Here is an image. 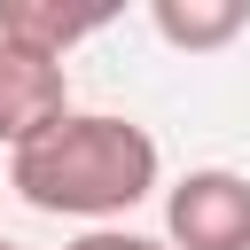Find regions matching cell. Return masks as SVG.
Instances as JSON below:
<instances>
[{
	"label": "cell",
	"instance_id": "obj_7",
	"mask_svg": "<svg viewBox=\"0 0 250 250\" xmlns=\"http://www.w3.org/2000/svg\"><path fill=\"white\" fill-rule=\"evenodd\" d=\"M0 250H23V242H0Z\"/></svg>",
	"mask_w": 250,
	"mask_h": 250
},
{
	"label": "cell",
	"instance_id": "obj_4",
	"mask_svg": "<svg viewBox=\"0 0 250 250\" xmlns=\"http://www.w3.org/2000/svg\"><path fill=\"white\" fill-rule=\"evenodd\" d=\"M156 39H172V47H188V55H211V47H227L242 23H250V8L242 0H156Z\"/></svg>",
	"mask_w": 250,
	"mask_h": 250
},
{
	"label": "cell",
	"instance_id": "obj_5",
	"mask_svg": "<svg viewBox=\"0 0 250 250\" xmlns=\"http://www.w3.org/2000/svg\"><path fill=\"white\" fill-rule=\"evenodd\" d=\"M102 23H109L102 8H78V16H70V8L0 0V39H16V47H39V55H55V62H62V55H70V47L86 39V31H102Z\"/></svg>",
	"mask_w": 250,
	"mask_h": 250
},
{
	"label": "cell",
	"instance_id": "obj_3",
	"mask_svg": "<svg viewBox=\"0 0 250 250\" xmlns=\"http://www.w3.org/2000/svg\"><path fill=\"white\" fill-rule=\"evenodd\" d=\"M62 117H70V78H62V62L39 55V47L0 39V148L16 156V148H31V141H47Z\"/></svg>",
	"mask_w": 250,
	"mask_h": 250
},
{
	"label": "cell",
	"instance_id": "obj_6",
	"mask_svg": "<svg viewBox=\"0 0 250 250\" xmlns=\"http://www.w3.org/2000/svg\"><path fill=\"white\" fill-rule=\"evenodd\" d=\"M62 250H172L164 234H133V227H86L78 242H62Z\"/></svg>",
	"mask_w": 250,
	"mask_h": 250
},
{
	"label": "cell",
	"instance_id": "obj_2",
	"mask_svg": "<svg viewBox=\"0 0 250 250\" xmlns=\"http://www.w3.org/2000/svg\"><path fill=\"white\" fill-rule=\"evenodd\" d=\"M164 242L172 250H250V180L227 164L188 172L164 195Z\"/></svg>",
	"mask_w": 250,
	"mask_h": 250
},
{
	"label": "cell",
	"instance_id": "obj_1",
	"mask_svg": "<svg viewBox=\"0 0 250 250\" xmlns=\"http://www.w3.org/2000/svg\"><path fill=\"white\" fill-rule=\"evenodd\" d=\"M156 172H164V156H156L148 125L109 117V109H70L47 141H31V148L8 156V188L31 211H47V219H94V227H109L141 195H156Z\"/></svg>",
	"mask_w": 250,
	"mask_h": 250
}]
</instances>
